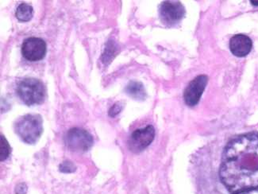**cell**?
Instances as JSON below:
<instances>
[{
  "mask_svg": "<svg viewBox=\"0 0 258 194\" xmlns=\"http://www.w3.org/2000/svg\"><path fill=\"white\" fill-rule=\"evenodd\" d=\"M16 18L21 22H28L33 17V8L27 4H21L16 10Z\"/></svg>",
  "mask_w": 258,
  "mask_h": 194,
  "instance_id": "11",
  "label": "cell"
},
{
  "mask_svg": "<svg viewBox=\"0 0 258 194\" xmlns=\"http://www.w3.org/2000/svg\"><path fill=\"white\" fill-rule=\"evenodd\" d=\"M251 4L254 6H258V2H255V1H251Z\"/></svg>",
  "mask_w": 258,
  "mask_h": 194,
  "instance_id": "16",
  "label": "cell"
},
{
  "mask_svg": "<svg viewBox=\"0 0 258 194\" xmlns=\"http://www.w3.org/2000/svg\"><path fill=\"white\" fill-rule=\"evenodd\" d=\"M155 129L152 125L134 131L128 141V147L131 152L139 153L146 149L154 141Z\"/></svg>",
  "mask_w": 258,
  "mask_h": 194,
  "instance_id": "6",
  "label": "cell"
},
{
  "mask_svg": "<svg viewBox=\"0 0 258 194\" xmlns=\"http://www.w3.org/2000/svg\"><path fill=\"white\" fill-rule=\"evenodd\" d=\"M1 142H0V160L1 162L6 160L9 157L11 154V147L7 141L6 138H4V135H1Z\"/></svg>",
  "mask_w": 258,
  "mask_h": 194,
  "instance_id": "12",
  "label": "cell"
},
{
  "mask_svg": "<svg viewBox=\"0 0 258 194\" xmlns=\"http://www.w3.org/2000/svg\"><path fill=\"white\" fill-rule=\"evenodd\" d=\"M122 109V105L120 103H116L114 106L110 109L109 111V116H111V117H114V116H116L121 112Z\"/></svg>",
  "mask_w": 258,
  "mask_h": 194,
  "instance_id": "14",
  "label": "cell"
},
{
  "mask_svg": "<svg viewBox=\"0 0 258 194\" xmlns=\"http://www.w3.org/2000/svg\"><path fill=\"white\" fill-rule=\"evenodd\" d=\"M125 90L130 96L133 97L135 100H144L146 97V91L142 83L131 81Z\"/></svg>",
  "mask_w": 258,
  "mask_h": 194,
  "instance_id": "10",
  "label": "cell"
},
{
  "mask_svg": "<svg viewBox=\"0 0 258 194\" xmlns=\"http://www.w3.org/2000/svg\"><path fill=\"white\" fill-rule=\"evenodd\" d=\"M159 14L164 24L173 26L183 19L185 15V9L180 2L165 1L160 6Z\"/></svg>",
  "mask_w": 258,
  "mask_h": 194,
  "instance_id": "5",
  "label": "cell"
},
{
  "mask_svg": "<svg viewBox=\"0 0 258 194\" xmlns=\"http://www.w3.org/2000/svg\"><path fill=\"white\" fill-rule=\"evenodd\" d=\"M16 93L23 104L32 106L43 103L46 96V88L41 80L28 77L19 83Z\"/></svg>",
  "mask_w": 258,
  "mask_h": 194,
  "instance_id": "3",
  "label": "cell"
},
{
  "mask_svg": "<svg viewBox=\"0 0 258 194\" xmlns=\"http://www.w3.org/2000/svg\"><path fill=\"white\" fill-rule=\"evenodd\" d=\"M219 176L230 192L258 187V134H241L231 140L223 152Z\"/></svg>",
  "mask_w": 258,
  "mask_h": 194,
  "instance_id": "1",
  "label": "cell"
},
{
  "mask_svg": "<svg viewBox=\"0 0 258 194\" xmlns=\"http://www.w3.org/2000/svg\"><path fill=\"white\" fill-rule=\"evenodd\" d=\"M60 171L70 173L75 170V166L70 162H64L63 164L60 166Z\"/></svg>",
  "mask_w": 258,
  "mask_h": 194,
  "instance_id": "13",
  "label": "cell"
},
{
  "mask_svg": "<svg viewBox=\"0 0 258 194\" xmlns=\"http://www.w3.org/2000/svg\"><path fill=\"white\" fill-rule=\"evenodd\" d=\"M234 194H258V187L257 188L249 189V190L241 191V192H235V193Z\"/></svg>",
  "mask_w": 258,
  "mask_h": 194,
  "instance_id": "15",
  "label": "cell"
},
{
  "mask_svg": "<svg viewBox=\"0 0 258 194\" xmlns=\"http://www.w3.org/2000/svg\"><path fill=\"white\" fill-rule=\"evenodd\" d=\"M42 123V118L40 115H25L15 122V133L26 143H36L43 131Z\"/></svg>",
  "mask_w": 258,
  "mask_h": 194,
  "instance_id": "2",
  "label": "cell"
},
{
  "mask_svg": "<svg viewBox=\"0 0 258 194\" xmlns=\"http://www.w3.org/2000/svg\"><path fill=\"white\" fill-rule=\"evenodd\" d=\"M64 142L73 152H85L93 145V137L84 129H70L64 136Z\"/></svg>",
  "mask_w": 258,
  "mask_h": 194,
  "instance_id": "4",
  "label": "cell"
},
{
  "mask_svg": "<svg viewBox=\"0 0 258 194\" xmlns=\"http://www.w3.org/2000/svg\"><path fill=\"white\" fill-rule=\"evenodd\" d=\"M252 46V40L244 34H236L230 41V51L233 55L239 58L249 55Z\"/></svg>",
  "mask_w": 258,
  "mask_h": 194,
  "instance_id": "9",
  "label": "cell"
},
{
  "mask_svg": "<svg viewBox=\"0 0 258 194\" xmlns=\"http://www.w3.org/2000/svg\"><path fill=\"white\" fill-rule=\"evenodd\" d=\"M208 78L206 75H200L189 83L183 92V99L188 106L197 105L206 88Z\"/></svg>",
  "mask_w": 258,
  "mask_h": 194,
  "instance_id": "8",
  "label": "cell"
},
{
  "mask_svg": "<svg viewBox=\"0 0 258 194\" xmlns=\"http://www.w3.org/2000/svg\"><path fill=\"white\" fill-rule=\"evenodd\" d=\"M22 55L30 62L41 60L46 55V43L39 37L26 38L22 45Z\"/></svg>",
  "mask_w": 258,
  "mask_h": 194,
  "instance_id": "7",
  "label": "cell"
}]
</instances>
